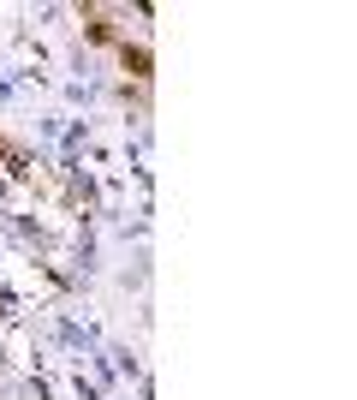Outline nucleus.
<instances>
[{"mask_svg":"<svg viewBox=\"0 0 357 400\" xmlns=\"http://www.w3.org/2000/svg\"><path fill=\"white\" fill-rule=\"evenodd\" d=\"M125 66H131L137 78H143V72H149V54H143V48H125Z\"/></svg>","mask_w":357,"mask_h":400,"instance_id":"f257e3e1","label":"nucleus"}]
</instances>
